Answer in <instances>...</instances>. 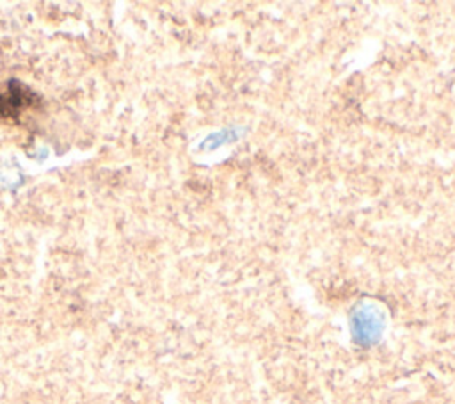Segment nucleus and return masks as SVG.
I'll list each match as a JSON object with an SVG mask.
<instances>
[{"label": "nucleus", "instance_id": "nucleus-1", "mask_svg": "<svg viewBox=\"0 0 455 404\" xmlns=\"http://www.w3.org/2000/svg\"><path fill=\"white\" fill-rule=\"evenodd\" d=\"M41 105V98L23 82L11 78L0 84V119L20 121L21 114Z\"/></svg>", "mask_w": 455, "mask_h": 404}]
</instances>
